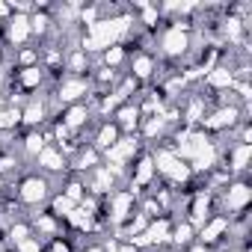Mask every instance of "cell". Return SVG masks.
Returning <instances> with one entry per match:
<instances>
[{
  "label": "cell",
  "mask_w": 252,
  "mask_h": 252,
  "mask_svg": "<svg viewBox=\"0 0 252 252\" xmlns=\"http://www.w3.org/2000/svg\"><path fill=\"white\" fill-rule=\"evenodd\" d=\"M18 202L21 205H27V208H36V205H42L48 196H51V181L45 178V175H24L21 181H18Z\"/></svg>",
  "instance_id": "1"
},
{
  "label": "cell",
  "mask_w": 252,
  "mask_h": 252,
  "mask_svg": "<svg viewBox=\"0 0 252 252\" xmlns=\"http://www.w3.org/2000/svg\"><path fill=\"white\" fill-rule=\"evenodd\" d=\"M249 199H252V187H249L246 181H234V184H228L225 193H222V211H231L228 217H237V214L246 211ZM222 211H220V214H222Z\"/></svg>",
  "instance_id": "2"
},
{
  "label": "cell",
  "mask_w": 252,
  "mask_h": 252,
  "mask_svg": "<svg viewBox=\"0 0 252 252\" xmlns=\"http://www.w3.org/2000/svg\"><path fill=\"white\" fill-rule=\"evenodd\" d=\"M113 122L122 134H137L140 131V122H143V113H140V104L128 101V104H119V110L113 113Z\"/></svg>",
  "instance_id": "3"
},
{
  "label": "cell",
  "mask_w": 252,
  "mask_h": 252,
  "mask_svg": "<svg viewBox=\"0 0 252 252\" xmlns=\"http://www.w3.org/2000/svg\"><path fill=\"white\" fill-rule=\"evenodd\" d=\"M222 234H228V214H214V217L199 228V246L211 249L214 243L222 240Z\"/></svg>",
  "instance_id": "4"
},
{
  "label": "cell",
  "mask_w": 252,
  "mask_h": 252,
  "mask_svg": "<svg viewBox=\"0 0 252 252\" xmlns=\"http://www.w3.org/2000/svg\"><path fill=\"white\" fill-rule=\"evenodd\" d=\"M119 140H122V131L116 128V122L113 119H104V122H98V131H95V137H92L89 146L95 152H101V158H104V152H110Z\"/></svg>",
  "instance_id": "5"
},
{
  "label": "cell",
  "mask_w": 252,
  "mask_h": 252,
  "mask_svg": "<svg viewBox=\"0 0 252 252\" xmlns=\"http://www.w3.org/2000/svg\"><path fill=\"white\" fill-rule=\"evenodd\" d=\"M89 104H71V107H65L63 113H60V119L57 122H63L68 131H74V134H80L86 125H89Z\"/></svg>",
  "instance_id": "6"
},
{
  "label": "cell",
  "mask_w": 252,
  "mask_h": 252,
  "mask_svg": "<svg viewBox=\"0 0 252 252\" xmlns=\"http://www.w3.org/2000/svg\"><path fill=\"white\" fill-rule=\"evenodd\" d=\"M3 30H6V42L24 48V42L30 39V15H15V12H12V15L6 18Z\"/></svg>",
  "instance_id": "7"
},
{
  "label": "cell",
  "mask_w": 252,
  "mask_h": 252,
  "mask_svg": "<svg viewBox=\"0 0 252 252\" xmlns=\"http://www.w3.org/2000/svg\"><path fill=\"white\" fill-rule=\"evenodd\" d=\"M36 163H39L48 175H60V172L68 169V166H65V155H63L57 146H45V149L36 155Z\"/></svg>",
  "instance_id": "8"
},
{
  "label": "cell",
  "mask_w": 252,
  "mask_h": 252,
  "mask_svg": "<svg viewBox=\"0 0 252 252\" xmlns=\"http://www.w3.org/2000/svg\"><path fill=\"white\" fill-rule=\"evenodd\" d=\"M155 71H158V60H155V54H149V51L134 54V60H131V77H134L137 83H140V80H149Z\"/></svg>",
  "instance_id": "9"
},
{
  "label": "cell",
  "mask_w": 252,
  "mask_h": 252,
  "mask_svg": "<svg viewBox=\"0 0 252 252\" xmlns=\"http://www.w3.org/2000/svg\"><path fill=\"white\" fill-rule=\"evenodd\" d=\"M74 208H77V205H74L71 199H65L63 193H57V196L51 199V211H48V214L57 217V220H68V214H71Z\"/></svg>",
  "instance_id": "10"
},
{
  "label": "cell",
  "mask_w": 252,
  "mask_h": 252,
  "mask_svg": "<svg viewBox=\"0 0 252 252\" xmlns=\"http://www.w3.org/2000/svg\"><path fill=\"white\" fill-rule=\"evenodd\" d=\"M125 60H128V51H125V45H110L107 51H104V68H119Z\"/></svg>",
  "instance_id": "11"
},
{
  "label": "cell",
  "mask_w": 252,
  "mask_h": 252,
  "mask_svg": "<svg viewBox=\"0 0 252 252\" xmlns=\"http://www.w3.org/2000/svg\"><path fill=\"white\" fill-rule=\"evenodd\" d=\"M45 146H48V143H45L42 131H27V134H24V155H27V158H36Z\"/></svg>",
  "instance_id": "12"
},
{
  "label": "cell",
  "mask_w": 252,
  "mask_h": 252,
  "mask_svg": "<svg viewBox=\"0 0 252 252\" xmlns=\"http://www.w3.org/2000/svg\"><path fill=\"white\" fill-rule=\"evenodd\" d=\"M83 252H104V246H101V243H95V246H86Z\"/></svg>",
  "instance_id": "13"
},
{
  "label": "cell",
  "mask_w": 252,
  "mask_h": 252,
  "mask_svg": "<svg viewBox=\"0 0 252 252\" xmlns=\"http://www.w3.org/2000/svg\"><path fill=\"white\" fill-rule=\"evenodd\" d=\"M190 252H208V249H205V246H199V243H196V246H190Z\"/></svg>",
  "instance_id": "14"
},
{
  "label": "cell",
  "mask_w": 252,
  "mask_h": 252,
  "mask_svg": "<svg viewBox=\"0 0 252 252\" xmlns=\"http://www.w3.org/2000/svg\"><path fill=\"white\" fill-rule=\"evenodd\" d=\"M0 92H3V83H0ZM0 104H3V95H0Z\"/></svg>",
  "instance_id": "15"
}]
</instances>
